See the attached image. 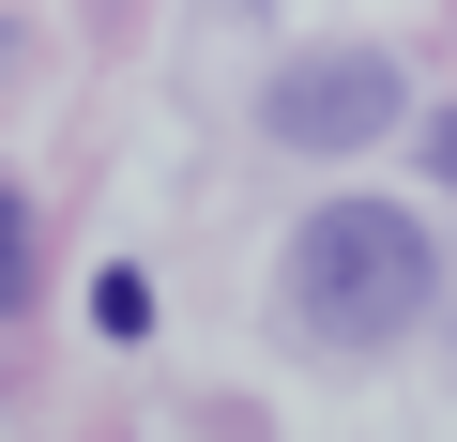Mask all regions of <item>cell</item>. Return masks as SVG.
<instances>
[{
  "mask_svg": "<svg viewBox=\"0 0 457 442\" xmlns=\"http://www.w3.org/2000/svg\"><path fill=\"white\" fill-rule=\"evenodd\" d=\"M275 305L305 351H396L427 305H442V245H427V213L396 198H320L290 260H275Z\"/></svg>",
  "mask_w": 457,
  "mask_h": 442,
  "instance_id": "cell-1",
  "label": "cell"
},
{
  "mask_svg": "<svg viewBox=\"0 0 457 442\" xmlns=\"http://www.w3.org/2000/svg\"><path fill=\"white\" fill-rule=\"evenodd\" d=\"M411 122V77L381 62V46H305V62H275V92H260V138L275 153H381Z\"/></svg>",
  "mask_w": 457,
  "mask_h": 442,
  "instance_id": "cell-2",
  "label": "cell"
},
{
  "mask_svg": "<svg viewBox=\"0 0 457 442\" xmlns=\"http://www.w3.org/2000/svg\"><path fill=\"white\" fill-rule=\"evenodd\" d=\"M31 290V198H0V305Z\"/></svg>",
  "mask_w": 457,
  "mask_h": 442,
  "instance_id": "cell-3",
  "label": "cell"
},
{
  "mask_svg": "<svg viewBox=\"0 0 457 442\" xmlns=\"http://www.w3.org/2000/svg\"><path fill=\"white\" fill-rule=\"evenodd\" d=\"M427 183L457 198V107H427Z\"/></svg>",
  "mask_w": 457,
  "mask_h": 442,
  "instance_id": "cell-4",
  "label": "cell"
}]
</instances>
